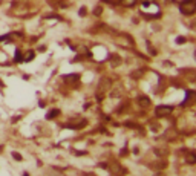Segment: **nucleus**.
Returning a JSON list of instances; mask_svg holds the SVG:
<instances>
[{
  "label": "nucleus",
  "mask_w": 196,
  "mask_h": 176,
  "mask_svg": "<svg viewBox=\"0 0 196 176\" xmlns=\"http://www.w3.org/2000/svg\"><path fill=\"white\" fill-rule=\"evenodd\" d=\"M196 11V0H184V3L181 5V12L182 14H193Z\"/></svg>",
  "instance_id": "f257e3e1"
},
{
  "label": "nucleus",
  "mask_w": 196,
  "mask_h": 176,
  "mask_svg": "<svg viewBox=\"0 0 196 176\" xmlns=\"http://www.w3.org/2000/svg\"><path fill=\"white\" fill-rule=\"evenodd\" d=\"M172 110H173L172 106H158L156 107V115L158 116H167L168 113H172Z\"/></svg>",
  "instance_id": "f03ea898"
},
{
  "label": "nucleus",
  "mask_w": 196,
  "mask_h": 176,
  "mask_svg": "<svg viewBox=\"0 0 196 176\" xmlns=\"http://www.w3.org/2000/svg\"><path fill=\"white\" fill-rule=\"evenodd\" d=\"M138 101H139V104H141L142 107H147V106H150V99L147 98V96H141V98L138 99Z\"/></svg>",
  "instance_id": "7ed1b4c3"
},
{
  "label": "nucleus",
  "mask_w": 196,
  "mask_h": 176,
  "mask_svg": "<svg viewBox=\"0 0 196 176\" xmlns=\"http://www.w3.org/2000/svg\"><path fill=\"white\" fill-rule=\"evenodd\" d=\"M34 57H35V54H34L32 51H29V52L24 54V57H23L21 60H23V61H31V60H34Z\"/></svg>",
  "instance_id": "20e7f679"
},
{
  "label": "nucleus",
  "mask_w": 196,
  "mask_h": 176,
  "mask_svg": "<svg viewBox=\"0 0 196 176\" xmlns=\"http://www.w3.org/2000/svg\"><path fill=\"white\" fill-rule=\"evenodd\" d=\"M185 161H187L188 164H194V162H196V153H194V152H191V153L188 155V158H187Z\"/></svg>",
  "instance_id": "39448f33"
},
{
  "label": "nucleus",
  "mask_w": 196,
  "mask_h": 176,
  "mask_svg": "<svg viewBox=\"0 0 196 176\" xmlns=\"http://www.w3.org/2000/svg\"><path fill=\"white\" fill-rule=\"evenodd\" d=\"M60 113V110H57V109H54V110H51V112H49L47 115H46V118L47 119H51V118H54V116H57Z\"/></svg>",
  "instance_id": "423d86ee"
},
{
  "label": "nucleus",
  "mask_w": 196,
  "mask_h": 176,
  "mask_svg": "<svg viewBox=\"0 0 196 176\" xmlns=\"http://www.w3.org/2000/svg\"><path fill=\"white\" fill-rule=\"evenodd\" d=\"M64 80L66 81H75V80H78V75H67V77H64Z\"/></svg>",
  "instance_id": "0eeeda50"
},
{
  "label": "nucleus",
  "mask_w": 196,
  "mask_h": 176,
  "mask_svg": "<svg viewBox=\"0 0 196 176\" xmlns=\"http://www.w3.org/2000/svg\"><path fill=\"white\" fill-rule=\"evenodd\" d=\"M122 5L124 6H132V5H135V0H122Z\"/></svg>",
  "instance_id": "6e6552de"
},
{
  "label": "nucleus",
  "mask_w": 196,
  "mask_h": 176,
  "mask_svg": "<svg viewBox=\"0 0 196 176\" xmlns=\"http://www.w3.org/2000/svg\"><path fill=\"white\" fill-rule=\"evenodd\" d=\"M12 158L15 159V161H21L23 158H21V155L20 153H17V152H12Z\"/></svg>",
  "instance_id": "1a4fd4ad"
},
{
  "label": "nucleus",
  "mask_w": 196,
  "mask_h": 176,
  "mask_svg": "<svg viewBox=\"0 0 196 176\" xmlns=\"http://www.w3.org/2000/svg\"><path fill=\"white\" fill-rule=\"evenodd\" d=\"M21 58H23V57H21V54L17 51V52H15V58H14V60H15V61H23Z\"/></svg>",
  "instance_id": "9d476101"
},
{
  "label": "nucleus",
  "mask_w": 196,
  "mask_h": 176,
  "mask_svg": "<svg viewBox=\"0 0 196 176\" xmlns=\"http://www.w3.org/2000/svg\"><path fill=\"white\" fill-rule=\"evenodd\" d=\"M141 75H142V70H136V73L133 72V75H132V77H133V78H135V77H136V78H139Z\"/></svg>",
  "instance_id": "9b49d317"
},
{
  "label": "nucleus",
  "mask_w": 196,
  "mask_h": 176,
  "mask_svg": "<svg viewBox=\"0 0 196 176\" xmlns=\"http://www.w3.org/2000/svg\"><path fill=\"white\" fill-rule=\"evenodd\" d=\"M11 37L9 35H3V37H0V41H9Z\"/></svg>",
  "instance_id": "f8f14e48"
},
{
  "label": "nucleus",
  "mask_w": 196,
  "mask_h": 176,
  "mask_svg": "<svg viewBox=\"0 0 196 176\" xmlns=\"http://www.w3.org/2000/svg\"><path fill=\"white\" fill-rule=\"evenodd\" d=\"M93 12H95V15H100V14H101V8H100V6H96Z\"/></svg>",
  "instance_id": "ddd939ff"
},
{
  "label": "nucleus",
  "mask_w": 196,
  "mask_h": 176,
  "mask_svg": "<svg viewBox=\"0 0 196 176\" xmlns=\"http://www.w3.org/2000/svg\"><path fill=\"white\" fill-rule=\"evenodd\" d=\"M86 12H87V9H86V8H81V9H80V15H81V17H83V15H86Z\"/></svg>",
  "instance_id": "4468645a"
},
{
  "label": "nucleus",
  "mask_w": 196,
  "mask_h": 176,
  "mask_svg": "<svg viewBox=\"0 0 196 176\" xmlns=\"http://www.w3.org/2000/svg\"><path fill=\"white\" fill-rule=\"evenodd\" d=\"M176 43H179V44H181V43H185V38H182V37H178V38H176Z\"/></svg>",
  "instance_id": "2eb2a0df"
},
{
  "label": "nucleus",
  "mask_w": 196,
  "mask_h": 176,
  "mask_svg": "<svg viewBox=\"0 0 196 176\" xmlns=\"http://www.w3.org/2000/svg\"><path fill=\"white\" fill-rule=\"evenodd\" d=\"M112 58H113V64H115V66H116V64H118V63H119V58H118V57H116V55H113V57H112Z\"/></svg>",
  "instance_id": "dca6fc26"
},
{
  "label": "nucleus",
  "mask_w": 196,
  "mask_h": 176,
  "mask_svg": "<svg viewBox=\"0 0 196 176\" xmlns=\"http://www.w3.org/2000/svg\"><path fill=\"white\" fill-rule=\"evenodd\" d=\"M23 176H28V173H24V174H23Z\"/></svg>",
  "instance_id": "f3484780"
},
{
  "label": "nucleus",
  "mask_w": 196,
  "mask_h": 176,
  "mask_svg": "<svg viewBox=\"0 0 196 176\" xmlns=\"http://www.w3.org/2000/svg\"><path fill=\"white\" fill-rule=\"evenodd\" d=\"M194 26H196V20H194Z\"/></svg>",
  "instance_id": "a211bd4d"
},
{
  "label": "nucleus",
  "mask_w": 196,
  "mask_h": 176,
  "mask_svg": "<svg viewBox=\"0 0 196 176\" xmlns=\"http://www.w3.org/2000/svg\"><path fill=\"white\" fill-rule=\"evenodd\" d=\"M194 58H196V52H194Z\"/></svg>",
  "instance_id": "6ab92c4d"
}]
</instances>
